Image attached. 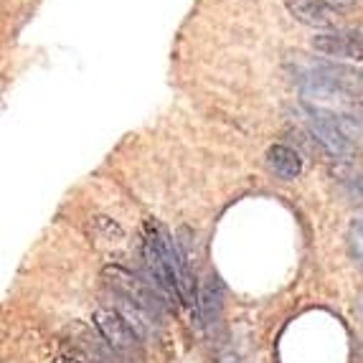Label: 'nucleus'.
<instances>
[{
	"mask_svg": "<svg viewBox=\"0 0 363 363\" xmlns=\"http://www.w3.org/2000/svg\"><path fill=\"white\" fill-rule=\"evenodd\" d=\"M310 135L333 157L348 160L363 152V107H320V104H303Z\"/></svg>",
	"mask_w": 363,
	"mask_h": 363,
	"instance_id": "1",
	"label": "nucleus"
},
{
	"mask_svg": "<svg viewBox=\"0 0 363 363\" xmlns=\"http://www.w3.org/2000/svg\"><path fill=\"white\" fill-rule=\"evenodd\" d=\"M295 79L308 97H363V72L335 61H297Z\"/></svg>",
	"mask_w": 363,
	"mask_h": 363,
	"instance_id": "2",
	"label": "nucleus"
},
{
	"mask_svg": "<svg viewBox=\"0 0 363 363\" xmlns=\"http://www.w3.org/2000/svg\"><path fill=\"white\" fill-rule=\"evenodd\" d=\"M91 323L97 328L99 338L107 343V348L125 363H143L145 351H143V338L135 333L133 328L125 323L120 313L112 308H102L91 315Z\"/></svg>",
	"mask_w": 363,
	"mask_h": 363,
	"instance_id": "3",
	"label": "nucleus"
},
{
	"mask_svg": "<svg viewBox=\"0 0 363 363\" xmlns=\"http://www.w3.org/2000/svg\"><path fill=\"white\" fill-rule=\"evenodd\" d=\"M310 43L318 54L328 59L363 61V33H356V30H320Z\"/></svg>",
	"mask_w": 363,
	"mask_h": 363,
	"instance_id": "4",
	"label": "nucleus"
},
{
	"mask_svg": "<svg viewBox=\"0 0 363 363\" xmlns=\"http://www.w3.org/2000/svg\"><path fill=\"white\" fill-rule=\"evenodd\" d=\"M285 8L292 18L308 28L335 30V23H338V13L325 0H285Z\"/></svg>",
	"mask_w": 363,
	"mask_h": 363,
	"instance_id": "5",
	"label": "nucleus"
},
{
	"mask_svg": "<svg viewBox=\"0 0 363 363\" xmlns=\"http://www.w3.org/2000/svg\"><path fill=\"white\" fill-rule=\"evenodd\" d=\"M267 168L282 181H295L303 173V157L287 145H272L267 150Z\"/></svg>",
	"mask_w": 363,
	"mask_h": 363,
	"instance_id": "6",
	"label": "nucleus"
},
{
	"mask_svg": "<svg viewBox=\"0 0 363 363\" xmlns=\"http://www.w3.org/2000/svg\"><path fill=\"white\" fill-rule=\"evenodd\" d=\"M348 239H351V252L358 262L363 264V211H358L351 221V229H348Z\"/></svg>",
	"mask_w": 363,
	"mask_h": 363,
	"instance_id": "7",
	"label": "nucleus"
},
{
	"mask_svg": "<svg viewBox=\"0 0 363 363\" xmlns=\"http://www.w3.org/2000/svg\"><path fill=\"white\" fill-rule=\"evenodd\" d=\"M325 3H330L333 8H345V6H353L356 0H325Z\"/></svg>",
	"mask_w": 363,
	"mask_h": 363,
	"instance_id": "8",
	"label": "nucleus"
},
{
	"mask_svg": "<svg viewBox=\"0 0 363 363\" xmlns=\"http://www.w3.org/2000/svg\"><path fill=\"white\" fill-rule=\"evenodd\" d=\"M51 363H82L79 358H74V356H61V358H56V361H51Z\"/></svg>",
	"mask_w": 363,
	"mask_h": 363,
	"instance_id": "9",
	"label": "nucleus"
}]
</instances>
